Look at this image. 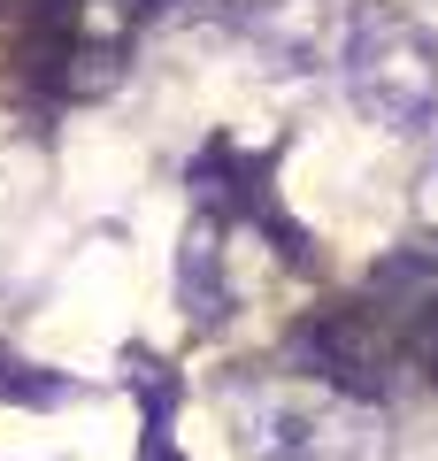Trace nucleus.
<instances>
[{"label": "nucleus", "mask_w": 438, "mask_h": 461, "mask_svg": "<svg viewBox=\"0 0 438 461\" xmlns=\"http://www.w3.org/2000/svg\"><path fill=\"white\" fill-rule=\"evenodd\" d=\"M292 362L308 369V377L339 384L354 400H377L385 393V369H392V339L377 330V308H315L308 323L292 330Z\"/></svg>", "instance_id": "obj_2"}, {"label": "nucleus", "mask_w": 438, "mask_h": 461, "mask_svg": "<svg viewBox=\"0 0 438 461\" xmlns=\"http://www.w3.org/2000/svg\"><path fill=\"white\" fill-rule=\"evenodd\" d=\"M346 93L361 115H377L385 131H431L438 123V47L423 23L370 8L346 39Z\"/></svg>", "instance_id": "obj_1"}, {"label": "nucleus", "mask_w": 438, "mask_h": 461, "mask_svg": "<svg viewBox=\"0 0 438 461\" xmlns=\"http://www.w3.org/2000/svg\"><path fill=\"white\" fill-rule=\"evenodd\" d=\"M400 323H407V354H415V362H423V377L438 384V293H431V300H415V308H407Z\"/></svg>", "instance_id": "obj_3"}]
</instances>
